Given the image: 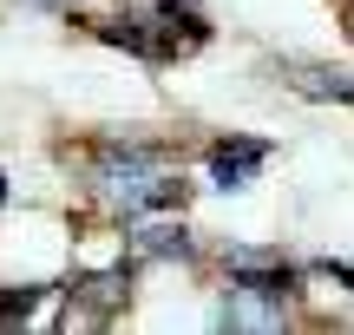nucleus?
Segmentation results:
<instances>
[{"label":"nucleus","mask_w":354,"mask_h":335,"mask_svg":"<svg viewBox=\"0 0 354 335\" xmlns=\"http://www.w3.org/2000/svg\"><path fill=\"white\" fill-rule=\"evenodd\" d=\"M263 165H269V145L263 138H223V145H210V184H216V191H243Z\"/></svg>","instance_id":"f257e3e1"},{"label":"nucleus","mask_w":354,"mask_h":335,"mask_svg":"<svg viewBox=\"0 0 354 335\" xmlns=\"http://www.w3.org/2000/svg\"><path fill=\"white\" fill-rule=\"evenodd\" d=\"M223 323L230 329H276L282 323V302L263 296V289H250V283H236V289H230V302H223Z\"/></svg>","instance_id":"f03ea898"},{"label":"nucleus","mask_w":354,"mask_h":335,"mask_svg":"<svg viewBox=\"0 0 354 335\" xmlns=\"http://www.w3.org/2000/svg\"><path fill=\"white\" fill-rule=\"evenodd\" d=\"M138 257H190V237L171 224H151V230H138Z\"/></svg>","instance_id":"7ed1b4c3"},{"label":"nucleus","mask_w":354,"mask_h":335,"mask_svg":"<svg viewBox=\"0 0 354 335\" xmlns=\"http://www.w3.org/2000/svg\"><path fill=\"white\" fill-rule=\"evenodd\" d=\"M39 296H46V289H20V296H0V329H7V323H26V316L39 309Z\"/></svg>","instance_id":"20e7f679"},{"label":"nucleus","mask_w":354,"mask_h":335,"mask_svg":"<svg viewBox=\"0 0 354 335\" xmlns=\"http://www.w3.org/2000/svg\"><path fill=\"white\" fill-rule=\"evenodd\" d=\"M0 204H7V178H0Z\"/></svg>","instance_id":"39448f33"}]
</instances>
